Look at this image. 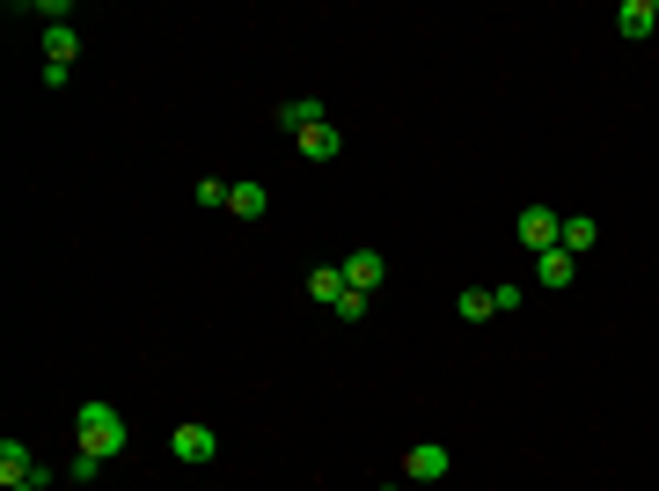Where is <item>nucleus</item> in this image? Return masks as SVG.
<instances>
[{
    "instance_id": "obj_1",
    "label": "nucleus",
    "mask_w": 659,
    "mask_h": 491,
    "mask_svg": "<svg viewBox=\"0 0 659 491\" xmlns=\"http://www.w3.org/2000/svg\"><path fill=\"white\" fill-rule=\"evenodd\" d=\"M73 447H89V455H103V463H110V455H118L125 447V411L118 404H81V411H73Z\"/></svg>"
},
{
    "instance_id": "obj_18",
    "label": "nucleus",
    "mask_w": 659,
    "mask_h": 491,
    "mask_svg": "<svg viewBox=\"0 0 659 491\" xmlns=\"http://www.w3.org/2000/svg\"><path fill=\"white\" fill-rule=\"evenodd\" d=\"M491 294H498V316H513V308L528 301V287H513V279H506V287H491Z\"/></svg>"
},
{
    "instance_id": "obj_15",
    "label": "nucleus",
    "mask_w": 659,
    "mask_h": 491,
    "mask_svg": "<svg viewBox=\"0 0 659 491\" xmlns=\"http://www.w3.org/2000/svg\"><path fill=\"white\" fill-rule=\"evenodd\" d=\"M593 243H601V221H586V213H564V249H572V257H586Z\"/></svg>"
},
{
    "instance_id": "obj_20",
    "label": "nucleus",
    "mask_w": 659,
    "mask_h": 491,
    "mask_svg": "<svg viewBox=\"0 0 659 491\" xmlns=\"http://www.w3.org/2000/svg\"><path fill=\"white\" fill-rule=\"evenodd\" d=\"M8 491H45V484H8Z\"/></svg>"
},
{
    "instance_id": "obj_11",
    "label": "nucleus",
    "mask_w": 659,
    "mask_h": 491,
    "mask_svg": "<svg viewBox=\"0 0 659 491\" xmlns=\"http://www.w3.org/2000/svg\"><path fill=\"white\" fill-rule=\"evenodd\" d=\"M293 148H301V162H338V154H344V132H338V125H316V132H301Z\"/></svg>"
},
{
    "instance_id": "obj_16",
    "label": "nucleus",
    "mask_w": 659,
    "mask_h": 491,
    "mask_svg": "<svg viewBox=\"0 0 659 491\" xmlns=\"http://www.w3.org/2000/svg\"><path fill=\"white\" fill-rule=\"evenodd\" d=\"M103 477V455H89V447H73V484H96Z\"/></svg>"
},
{
    "instance_id": "obj_12",
    "label": "nucleus",
    "mask_w": 659,
    "mask_h": 491,
    "mask_svg": "<svg viewBox=\"0 0 659 491\" xmlns=\"http://www.w3.org/2000/svg\"><path fill=\"white\" fill-rule=\"evenodd\" d=\"M344 294H352V287H344V265H316V271H308V301H322V308H338Z\"/></svg>"
},
{
    "instance_id": "obj_10",
    "label": "nucleus",
    "mask_w": 659,
    "mask_h": 491,
    "mask_svg": "<svg viewBox=\"0 0 659 491\" xmlns=\"http://www.w3.org/2000/svg\"><path fill=\"white\" fill-rule=\"evenodd\" d=\"M81 59V30L73 23H45V67H73Z\"/></svg>"
},
{
    "instance_id": "obj_2",
    "label": "nucleus",
    "mask_w": 659,
    "mask_h": 491,
    "mask_svg": "<svg viewBox=\"0 0 659 491\" xmlns=\"http://www.w3.org/2000/svg\"><path fill=\"white\" fill-rule=\"evenodd\" d=\"M513 235H520V249H528V257H542V249H564V213H557V206H520Z\"/></svg>"
},
{
    "instance_id": "obj_9",
    "label": "nucleus",
    "mask_w": 659,
    "mask_h": 491,
    "mask_svg": "<svg viewBox=\"0 0 659 491\" xmlns=\"http://www.w3.org/2000/svg\"><path fill=\"white\" fill-rule=\"evenodd\" d=\"M279 125H286L293 140H301V132H316V125H330V110H322L316 96H293V103H279Z\"/></svg>"
},
{
    "instance_id": "obj_21",
    "label": "nucleus",
    "mask_w": 659,
    "mask_h": 491,
    "mask_svg": "<svg viewBox=\"0 0 659 491\" xmlns=\"http://www.w3.org/2000/svg\"><path fill=\"white\" fill-rule=\"evenodd\" d=\"M381 491H403V484H381Z\"/></svg>"
},
{
    "instance_id": "obj_19",
    "label": "nucleus",
    "mask_w": 659,
    "mask_h": 491,
    "mask_svg": "<svg viewBox=\"0 0 659 491\" xmlns=\"http://www.w3.org/2000/svg\"><path fill=\"white\" fill-rule=\"evenodd\" d=\"M330 316H338V323H360V316H366V294H344L338 308H330Z\"/></svg>"
},
{
    "instance_id": "obj_6",
    "label": "nucleus",
    "mask_w": 659,
    "mask_h": 491,
    "mask_svg": "<svg viewBox=\"0 0 659 491\" xmlns=\"http://www.w3.org/2000/svg\"><path fill=\"white\" fill-rule=\"evenodd\" d=\"M8 484H45V469H37V455H30V447L15 441V433L0 441V491H8Z\"/></svg>"
},
{
    "instance_id": "obj_14",
    "label": "nucleus",
    "mask_w": 659,
    "mask_h": 491,
    "mask_svg": "<svg viewBox=\"0 0 659 491\" xmlns=\"http://www.w3.org/2000/svg\"><path fill=\"white\" fill-rule=\"evenodd\" d=\"M455 316L462 323H491L498 316V294H491V287H462V294H455Z\"/></svg>"
},
{
    "instance_id": "obj_4",
    "label": "nucleus",
    "mask_w": 659,
    "mask_h": 491,
    "mask_svg": "<svg viewBox=\"0 0 659 491\" xmlns=\"http://www.w3.org/2000/svg\"><path fill=\"white\" fill-rule=\"evenodd\" d=\"M447 469H455V455H447V447H439V441H417L411 455H403V484H439Z\"/></svg>"
},
{
    "instance_id": "obj_5",
    "label": "nucleus",
    "mask_w": 659,
    "mask_h": 491,
    "mask_svg": "<svg viewBox=\"0 0 659 491\" xmlns=\"http://www.w3.org/2000/svg\"><path fill=\"white\" fill-rule=\"evenodd\" d=\"M381 279H389V257H381V249H352V257H344V287H352V294H381Z\"/></svg>"
},
{
    "instance_id": "obj_7",
    "label": "nucleus",
    "mask_w": 659,
    "mask_h": 491,
    "mask_svg": "<svg viewBox=\"0 0 659 491\" xmlns=\"http://www.w3.org/2000/svg\"><path fill=\"white\" fill-rule=\"evenodd\" d=\"M536 279H542V294H564V287L579 279V257H572V249H542V257H536Z\"/></svg>"
},
{
    "instance_id": "obj_13",
    "label": "nucleus",
    "mask_w": 659,
    "mask_h": 491,
    "mask_svg": "<svg viewBox=\"0 0 659 491\" xmlns=\"http://www.w3.org/2000/svg\"><path fill=\"white\" fill-rule=\"evenodd\" d=\"M227 213H235V221H264L271 191H264V184H235V191H227Z\"/></svg>"
},
{
    "instance_id": "obj_8",
    "label": "nucleus",
    "mask_w": 659,
    "mask_h": 491,
    "mask_svg": "<svg viewBox=\"0 0 659 491\" xmlns=\"http://www.w3.org/2000/svg\"><path fill=\"white\" fill-rule=\"evenodd\" d=\"M615 30H623L631 45H645L659 30V0H623V8H615Z\"/></svg>"
},
{
    "instance_id": "obj_17",
    "label": "nucleus",
    "mask_w": 659,
    "mask_h": 491,
    "mask_svg": "<svg viewBox=\"0 0 659 491\" xmlns=\"http://www.w3.org/2000/svg\"><path fill=\"white\" fill-rule=\"evenodd\" d=\"M227 191H235V184H220V176H198V206H227Z\"/></svg>"
},
{
    "instance_id": "obj_3",
    "label": "nucleus",
    "mask_w": 659,
    "mask_h": 491,
    "mask_svg": "<svg viewBox=\"0 0 659 491\" xmlns=\"http://www.w3.org/2000/svg\"><path fill=\"white\" fill-rule=\"evenodd\" d=\"M169 455H176L184 469H205V463L220 455V433H213V425H198V418H184V425L169 433Z\"/></svg>"
}]
</instances>
